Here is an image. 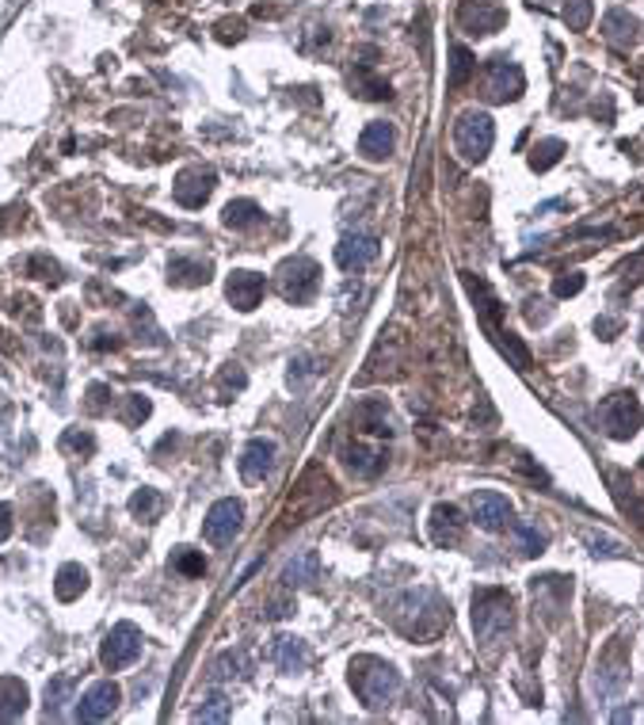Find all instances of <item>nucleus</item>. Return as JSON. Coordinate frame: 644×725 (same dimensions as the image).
<instances>
[{
  "instance_id": "34",
  "label": "nucleus",
  "mask_w": 644,
  "mask_h": 725,
  "mask_svg": "<svg viewBox=\"0 0 644 725\" xmlns=\"http://www.w3.org/2000/svg\"><path fill=\"white\" fill-rule=\"evenodd\" d=\"M583 543L591 546V553L595 558H622V546L614 543V538H606V535H595V531H583Z\"/></svg>"
},
{
  "instance_id": "19",
  "label": "nucleus",
  "mask_w": 644,
  "mask_h": 725,
  "mask_svg": "<svg viewBox=\"0 0 644 725\" xmlns=\"http://www.w3.org/2000/svg\"><path fill=\"white\" fill-rule=\"evenodd\" d=\"M343 466L355 474V477H374L381 466H385V451L381 447H366V443H355L343 451Z\"/></svg>"
},
{
  "instance_id": "2",
  "label": "nucleus",
  "mask_w": 644,
  "mask_h": 725,
  "mask_svg": "<svg viewBox=\"0 0 644 725\" xmlns=\"http://www.w3.org/2000/svg\"><path fill=\"white\" fill-rule=\"evenodd\" d=\"M492 141H496V122H492V115H484V111H465V115L454 122V146L465 161L481 164L492 153Z\"/></svg>"
},
{
  "instance_id": "10",
  "label": "nucleus",
  "mask_w": 644,
  "mask_h": 725,
  "mask_svg": "<svg viewBox=\"0 0 644 725\" xmlns=\"http://www.w3.org/2000/svg\"><path fill=\"white\" fill-rule=\"evenodd\" d=\"M119 703H122L119 684H111V679H99V684H92L88 691L80 695V703H77V721H107L114 710H119Z\"/></svg>"
},
{
  "instance_id": "40",
  "label": "nucleus",
  "mask_w": 644,
  "mask_h": 725,
  "mask_svg": "<svg viewBox=\"0 0 644 725\" xmlns=\"http://www.w3.org/2000/svg\"><path fill=\"white\" fill-rule=\"evenodd\" d=\"M595 329L603 333V340H614V333H618L622 325H618V321H606V317H603V321H595Z\"/></svg>"
},
{
  "instance_id": "3",
  "label": "nucleus",
  "mask_w": 644,
  "mask_h": 725,
  "mask_svg": "<svg viewBox=\"0 0 644 725\" xmlns=\"http://www.w3.org/2000/svg\"><path fill=\"white\" fill-rule=\"evenodd\" d=\"M511 627V600L499 588H484L473 595V630L481 642H496Z\"/></svg>"
},
{
  "instance_id": "4",
  "label": "nucleus",
  "mask_w": 644,
  "mask_h": 725,
  "mask_svg": "<svg viewBox=\"0 0 644 725\" xmlns=\"http://www.w3.org/2000/svg\"><path fill=\"white\" fill-rule=\"evenodd\" d=\"M321 287V267L317 260H309V256H294V260H286L279 267V291L286 302L294 306H305L313 294Z\"/></svg>"
},
{
  "instance_id": "23",
  "label": "nucleus",
  "mask_w": 644,
  "mask_h": 725,
  "mask_svg": "<svg viewBox=\"0 0 644 725\" xmlns=\"http://www.w3.org/2000/svg\"><path fill=\"white\" fill-rule=\"evenodd\" d=\"M222 222L229 225V230H252V225L263 222V210L252 203V198H233V203L225 207Z\"/></svg>"
},
{
  "instance_id": "6",
  "label": "nucleus",
  "mask_w": 644,
  "mask_h": 725,
  "mask_svg": "<svg viewBox=\"0 0 644 725\" xmlns=\"http://www.w3.org/2000/svg\"><path fill=\"white\" fill-rule=\"evenodd\" d=\"M138 657H141V630L134 622H119V627L104 637L99 661H104V668H111V672H119V668H130Z\"/></svg>"
},
{
  "instance_id": "12",
  "label": "nucleus",
  "mask_w": 644,
  "mask_h": 725,
  "mask_svg": "<svg viewBox=\"0 0 644 725\" xmlns=\"http://www.w3.org/2000/svg\"><path fill=\"white\" fill-rule=\"evenodd\" d=\"M378 237H370V233H347L336 245V264L343 267V272H363V267H370L378 260Z\"/></svg>"
},
{
  "instance_id": "25",
  "label": "nucleus",
  "mask_w": 644,
  "mask_h": 725,
  "mask_svg": "<svg viewBox=\"0 0 644 725\" xmlns=\"http://www.w3.org/2000/svg\"><path fill=\"white\" fill-rule=\"evenodd\" d=\"M603 27H606V38H610V42H633V38H637V27H640V23H637L633 16H629V12L614 8L610 16H606V23H603Z\"/></svg>"
},
{
  "instance_id": "17",
  "label": "nucleus",
  "mask_w": 644,
  "mask_h": 725,
  "mask_svg": "<svg viewBox=\"0 0 644 725\" xmlns=\"http://www.w3.org/2000/svg\"><path fill=\"white\" fill-rule=\"evenodd\" d=\"M397 146V131L389 122H370L366 131L359 134V153L366 161H385Z\"/></svg>"
},
{
  "instance_id": "7",
  "label": "nucleus",
  "mask_w": 644,
  "mask_h": 725,
  "mask_svg": "<svg viewBox=\"0 0 644 725\" xmlns=\"http://www.w3.org/2000/svg\"><path fill=\"white\" fill-rule=\"evenodd\" d=\"M240 519H245V508H240V501H233V496H225V501H218L206 519H203V538L210 546H229L240 531Z\"/></svg>"
},
{
  "instance_id": "21",
  "label": "nucleus",
  "mask_w": 644,
  "mask_h": 725,
  "mask_svg": "<svg viewBox=\"0 0 644 725\" xmlns=\"http://www.w3.org/2000/svg\"><path fill=\"white\" fill-rule=\"evenodd\" d=\"M275 664L282 668L286 676L302 672V668L309 664V649H305L302 637H279V642H275Z\"/></svg>"
},
{
  "instance_id": "5",
  "label": "nucleus",
  "mask_w": 644,
  "mask_h": 725,
  "mask_svg": "<svg viewBox=\"0 0 644 725\" xmlns=\"http://www.w3.org/2000/svg\"><path fill=\"white\" fill-rule=\"evenodd\" d=\"M598 420H603V428L614 439H629V435L640 432L644 412H640V401L633 393H614V397H606V401L598 405Z\"/></svg>"
},
{
  "instance_id": "8",
  "label": "nucleus",
  "mask_w": 644,
  "mask_h": 725,
  "mask_svg": "<svg viewBox=\"0 0 644 725\" xmlns=\"http://www.w3.org/2000/svg\"><path fill=\"white\" fill-rule=\"evenodd\" d=\"M523 69L514 65L511 58H492L489 62V73H484V96L492 104H507V99H519L523 96Z\"/></svg>"
},
{
  "instance_id": "15",
  "label": "nucleus",
  "mask_w": 644,
  "mask_h": 725,
  "mask_svg": "<svg viewBox=\"0 0 644 725\" xmlns=\"http://www.w3.org/2000/svg\"><path fill=\"white\" fill-rule=\"evenodd\" d=\"M240 477L255 485V481H263L271 474V466H275V443L271 439H248V447L240 451Z\"/></svg>"
},
{
  "instance_id": "37",
  "label": "nucleus",
  "mask_w": 644,
  "mask_h": 725,
  "mask_svg": "<svg viewBox=\"0 0 644 725\" xmlns=\"http://www.w3.org/2000/svg\"><path fill=\"white\" fill-rule=\"evenodd\" d=\"M65 447H80V451H92V447H96V439H92V435H80V432H69V435H65Z\"/></svg>"
},
{
  "instance_id": "18",
  "label": "nucleus",
  "mask_w": 644,
  "mask_h": 725,
  "mask_svg": "<svg viewBox=\"0 0 644 725\" xmlns=\"http://www.w3.org/2000/svg\"><path fill=\"white\" fill-rule=\"evenodd\" d=\"M317 577H321V553L317 550H302L294 561H286V569H282V580L290 588H309Z\"/></svg>"
},
{
  "instance_id": "14",
  "label": "nucleus",
  "mask_w": 644,
  "mask_h": 725,
  "mask_svg": "<svg viewBox=\"0 0 644 725\" xmlns=\"http://www.w3.org/2000/svg\"><path fill=\"white\" fill-rule=\"evenodd\" d=\"M267 291V282L260 272H233L225 279V294H229V302H233L240 314H248V309L260 306V298Z\"/></svg>"
},
{
  "instance_id": "28",
  "label": "nucleus",
  "mask_w": 644,
  "mask_h": 725,
  "mask_svg": "<svg viewBox=\"0 0 644 725\" xmlns=\"http://www.w3.org/2000/svg\"><path fill=\"white\" fill-rule=\"evenodd\" d=\"M473 69H477L473 54H469L465 46H450V84L454 89H462V84L473 77Z\"/></svg>"
},
{
  "instance_id": "29",
  "label": "nucleus",
  "mask_w": 644,
  "mask_h": 725,
  "mask_svg": "<svg viewBox=\"0 0 644 725\" xmlns=\"http://www.w3.org/2000/svg\"><path fill=\"white\" fill-rule=\"evenodd\" d=\"M511 527H514V535H519L523 553H541L549 546L546 531H538V523H531V519H519V523H511Z\"/></svg>"
},
{
  "instance_id": "31",
  "label": "nucleus",
  "mask_w": 644,
  "mask_h": 725,
  "mask_svg": "<svg viewBox=\"0 0 644 725\" xmlns=\"http://www.w3.org/2000/svg\"><path fill=\"white\" fill-rule=\"evenodd\" d=\"M130 511L138 519H156L161 516V496H156V489H141L130 496Z\"/></svg>"
},
{
  "instance_id": "35",
  "label": "nucleus",
  "mask_w": 644,
  "mask_h": 725,
  "mask_svg": "<svg viewBox=\"0 0 644 725\" xmlns=\"http://www.w3.org/2000/svg\"><path fill=\"white\" fill-rule=\"evenodd\" d=\"M583 282H588V279H583V272H561V275L553 279V294L556 298H572V294L583 291Z\"/></svg>"
},
{
  "instance_id": "30",
  "label": "nucleus",
  "mask_w": 644,
  "mask_h": 725,
  "mask_svg": "<svg viewBox=\"0 0 644 725\" xmlns=\"http://www.w3.org/2000/svg\"><path fill=\"white\" fill-rule=\"evenodd\" d=\"M591 16H595L591 0H568V4H565V23L572 27V31H588Z\"/></svg>"
},
{
  "instance_id": "11",
  "label": "nucleus",
  "mask_w": 644,
  "mask_h": 725,
  "mask_svg": "<svg viewBox=\"0 0 644 725\" xmlns=\"http://www.w3.org/2000/svg\"><path fill=\"white\" fill-rule=\"evenodd\" d=\"M457 23H462L469 35H496L499 27L507 23V12L499 4H492V0H462Z\"/></svg>"
},
{
  "instance_id": "13",
  "label": "nucleus",
  "mask_w": 644,
  "mask_h": 725,
  "mask_svg": "<svg viewBox=\"0 0 644 725\" xmlns=\"http://www.w3.org/2000/svg\"><path fill=\"white\" fill-rule=\"evenodd\" d=\"M213 176L210 168H188L176 183H171V195H176V203L180 207H188V210H195V207H203L206 198L213 195Z\"/></svg>"
},
{
  "instance_id": "33",
  "label": "nucleus",
  "mask_w": 644,
  "mask_h": 725,
  "mask_svg": "<svg viewBox=\"0 0 644 725\" xmlns=\"http://www.w3.org/2000/svg\"><path fill=\"white\" fill-rule=\"evenodd\" d=\"M229 714H233V703L225 699V695H213V699H206L203 706H198V721H229Z\"/></svg>"
},
{
  "instance_id": "38",
  "label": "nucleus",
  "mask_w": 644,
  "mask_h": 725,
  "mask_svg": "<svg viewBox=\"0 0 644 725\" xmlns=\"http://www.w3.org/2000/svg\"><path fill=\"white\" fill-rule=\"evenodd\" d=\"M12 535V504H0V543Z\"/></svg>"
},
{
  "instance_id": "27",
  "label": "nucleus",
  "mask_w": 644,
  "mask_h": 725,
  "mask_svg": "<svg viewBox=\"0 0 644 725\" xmlns=\"http://www.w3.org/2000/svg\"><path fill=\"white\" fill-rule=\"evenodd\" d=\"M561 153H565V141H556V138L538 141L534 153H531V168H534V173H549V168L561 161Z\"/></svg>"
},
{
  "instance_id": "32",
  "label": "nucleus",
  "mask_w": 644,
  "mask_h": 725,
  "mask_svg": "<svg viewBox=\"0 0 644 725\" xmlns=\"http://www.w3.org/2000/svg\"><path fill=\"white\" fill-rule=\"evenodd\" d=\"M171 569L183 577H203L206 573V558L195 550H176V558H171Z\"/></svg>"
},
{
  "instance_id": "9",
  "label": "nucleus",
  "mask_w": 644,
  "mask_h": 725,
  "mask_svg": "<svg viewBox=\"0 0 644 725\" xmlns=\"http://www.w3.org/2000/svg\"><path fill=\"white\" fill-rule=\"evenodd\" d=\"M469 511H473V523H477L481 531L499 535V531L511 527V501H507L504 493H492V489L477 493L473 501H469Z\"/></svg>"
},
{
  "instance_id": "36",
  "label": "nucleus",
  "mask_w": 644,
  "mask_h": 725,
  "mask_svg": "<svg viewBox=\"0 0 644 725\" xmlns=\"http://www.w3.org/2000/svg\"><path fill=\"white\" fill-rule=\"evenodd\" d=\"M69 687H73V679H65V676H62V679H54V684L46 687V714L57 718V706H62V699H65V691H69Z\"/></svg>"
},
{
  "instance_id": "22",
  "label": "nucleus",
  "mask_w": 644,
  "mask_h": 725,
  "mask_svg": "<svg viewBox=\"0 0 644 725\" xmlns=\"http://www.w3.org/2000/svg\"><path fill=\"white\" fill-rule=\"evenodd\" d=\"M84 588H88V573H84L80 565H62V569H57L54 592H57V600H62V603H73Z\"/></svg>"
},
{
  "instance_id": "39",
  "label": "nucleus",
  "mask_w": 644,
  "mask_h": 725,
  "mask_svg": "<svg viewBox=\"0 0 644 725\" xmlns=\"http://www.w3.org/2000/svg\"><path fill=\"white\" fill-rule=\"evenodd\" d=\"M222 386L240 390V386H245V371H225V375H222Z\"/></svg>"
},
{
  "instance_id": "26",
  "label": "nucleus",
  "mask_w": 644,
  "mask_h": 725,
  "mask_svg": "<svg viewBox=\"0 0 644 725\" xmlns=\"http://www.w3.org/2000/svg\"><path fill=\"white\" fill-rule=\"evenodd\" d=\"M168 275H171V282H183V287H198V282L210 279V267L206 264H191V260H171Z\"/></svg>"
},
{
  "instance_id": "16",
  "label": "nucleus",
  "mask_w": 644,
  "mask_h": 725,
  "mask_svg": "<svg viewBox=\"0 0 644 725\" xmlns=\"http://www.w3.org/2000/svg\"><path fill=\"white\" fill-rule=\"evenodd\" d=\"M427 531H431L435 546H454V543H462L465 519H462V511H457L454 504H435L431 519H427Z\"/></svg>"
},
{
  "instance_id": "24",
  "label": "nucleus",
  "mask_w": 644,
  "mask_h": 725,
  "mask_svg": "<svg viewBox=\"0 0 644 725\" xmlns=\"http://www.w3.org/2000/svg\"><path fill=\"white\" fill-rule=\"evenodd\" d=\"M355 420L363 424V432H374V435H389L393 432V420H389V409L381 401H366L355 412Z\"/></svg>"
},
{
  "instance_id": "20",
  "label": "nucleus",
  "mask_w": 644,
  "mask_h": 725,
  "mask_svg": "<svg viewBox=\"0 0 644 725\" xmlns=\"http://www.w3.org/2000/svg\"><path fill=\"white\" fill-rule=\"evenodd\" d=\"M23 710H27V687L16 676H4L0 679V721H16L23 718Z\"/></svg>"
},
{
  "instance_id": "1",
  "label": "nucleus",
  "mask_w": 644,
  "mask_h": 725,
  "mask_svg": "<svg viewBox=\"0 0 644 725\" xmlns=\"http://www.w3.org/2000/svg\"><path fill=\"white\" fill-rule=\"evenodd\" d=\"M351 687H355V695H359L370 710H378V706H389L397 699L400 676L393 672L389 664H381L374 657H363V661L351 664Z\"/></svg>"
}]
</instances>
